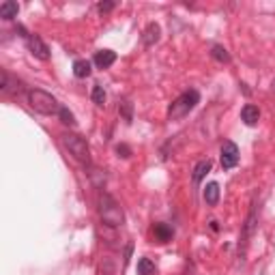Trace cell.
I'll use <instances>...</instances> for the list:
<instances>
[{"label":"cell","mask_w":275,"mask_h":275,"mask_svg":"<svg viewBox=\"0 0 275 275\" xmlns=\"http://www.w3.org/2000/svg\"><path fill=\"white\" fill-rule=\"evenodd\" d=\"M90 63L88 61H84V58H80V61H75L73 63V75L75 77H80V80H84V77H88L90 75Z\"/></svg>","instance_id":"13"},{"label":"cell","mask_w":275,"mask_h":275,"mask_svg":"<svg viewBox=\"0 0 275 275\" xmlns=\"http://www.w3.org/2000/svg\"><path fill=\"white\" fill-rule=\"evenodd\" d=\"M119 112L123 114V119H125V123H132V121H134V108H132V103H129V101H121Z\"/></svg>","instance_id":"18"},{"label":"cell","mask_w":275,"mask_h":275,"mask_svg":"<svg viewBox=\"0 0 275 275\" xmlns=\"http://www.w3.org/2000/svg\"><path fill=\"white\" fill-rule=\"evenodd\" d=\"M93 63H95L99 69H108V67H112V65L116 63V52H112V50H99V52L95 54Z\"/></svg>","instance_id":"7"},{"label":"cell","mask_w":275,"mask_h":275,"mask_svg":"<svg viewBox=\"0 0 275 275\" xmlns=\"http://www.w3.org/2000/svg\"><path fill=\"white\" fill-rule=\"evenodd\" d=\"M97 9H99V13H110V11L114 9V2H99Z\"/></svg>","instance_id":"21"},{"label":"cell","mask_w":275,"mask_h":275,"mask_svg":"<svg viewBox=\"0 0 275 275\" xmlns=\"http://www.w3.org/2000/svg\"><path fill=\"white\" fill-rule=\"evenodd\" d=\"M159 35H161V28H159V24H155V22H150L146 26V30H144V35H142V41L144 45H153L159 41Z\"/></svg>","instance_id":"9"},{"label":"cell","mask_w":275,"mask_h":275,"mask_svg":"<svg viewBox=\"0 0 275 275\" xmlns=\"http://www.w3.org/2000/svg\"><path fill=\"white\" fill-rule=\"evenodd\" d=\"M263 275H265V273H263Z\"/></svg>","instance_id":"23"},{"label":"cell","mask_w":275,"mask_h":275,"mask_svg":"<svg viewBox=\"0 0 275 275\" xmlns=\"http://www.w3.org/2000/svg\"><path fill=\"white\" fill-rule=\"evenodd\" d=\"M26 43H28V50H30V54L35 58H39V61H48V58H50V48L43 43L41 37L30 35L28 39H26Z\"/></svg>","instance_id":"6"},{"label":"cell","mask_w":275,"mask_h":275,"mask_svg":"<svg viewBox=\"0 0 275 275\" xmlns=\"http://www.w3.org/2000/svg\"><path fill=\"white\" fill-rule=\"evenodd\" d=\"M258 119H260V110L256 106H252V103H247V106L241 110V121H243L245 125L254 127L258 123Z\"/></svg>","instance_id":"8"},{"label":"cell","mask_w":275,"mask_h":275,"mask_svg":"<svg viewBox=\"0 0 275 275\" xmlns=\"http://www.w3.org/2000/svg\"><path fill=\"white\" fill-rule=\"evenodd\" d=\"M116 153H119V157H123V159H129V157H132V148H129L127 144H119Z\"/></svg>","instance_id":"20"},{"label":"cell","mask_w":275,"mask_h":275,"mask_svg":"<svg viewBox=\"0 0 275 275\" xmlns=\"http://www.w3.org/2000/svg\"><path fill=\"white\" fill-rule=\"evenodd\" d=\"M153 234H155V239L159 241V243H168L170 239H172V228H170L168 224H155L153 226Z\"/></svg>","instance_id":"12"},{"label":"cell","mask_w":275,"mask_h":275,"mask_svg":"<svg viewBox=\"0 0 275 275\" xmlns=\"http://www.w3.org/2000/svg\"><path fill=\"white\" fill-rule=\"evenodd\" d=\"M200 103V93L198 90H185L183 95H179L176 99L170 103V108H168V119L170 121H181L183 116H187L192 110L196 108Z\"/></svg>","instance_id":"2"},{"label":"cell","mask_w":275,"mask_h":275,"mask_svg":"<svg viewBox=\"0 0 275 275\" xmlns=\"http://www.w3.org/2000/svg\"><path fill=\"white\" fill-rule=\"evenodd\" d=\"M206 172H211V161L202 159V161L196 163V168H194V183H200L206 176Z\"/></svg>","instance_id":"14"},{"label":"cell","mask_w":275,"mask_h":275,"mask_svg":"<svg viewBox=\"0 0 275 275\" xmlns=\"http://www.w3.org/2000/svg\"><path fill=\"white\" fill-rule=\"evenodd\" d=\"M63 142H65V146L69 148V153L80 163H90V148H88V142L84 140L82 136L67 134V136H63Z\"/></svg>","instance_id":"4"},{"label":"cell","mask_w":275,"mask_h":275,"mask_svg":"<svg viewBox=\"0 0 275 275\" xmlns=\"http://www.w3.org/2000/svg\"><path fill=\"white\" fill-rule=\"evenodd\" d=\"M58 116H61V121L65 123V125H71L73 127L75 125V116H73V112H69V108H61V112H58Z\"/></svg>","instance_id":"19"},{"label":"cell","mask_w":275,"mask_h":275,"mask_svg":"<svg viewBox=\"0 0 275 275\" xmlns=\"http://www.w3.org/2000/svg\"><path fill=\"white\" fill-rule=\"evenodd\" d=\"M138 275H155V265L148 258L138 260Z\"/></svg>","instance_id":"16"},{"label":"cell","mask_w":275,"mask_h":275,"mask_svg":"<svg viewBox=\"0 0 275 275\" xmlns=\"http://www.w3.org/2000/svg\"><path fill=\"white\" fill-rule=\"evenodd\" d=\"M19 13V4L13 2V0H6V2L0 4V17L2 19H15Z\"/></svg>","instance_id":"11"},{"label":"cell","mask_w":275,"mask_h":275,"mask_svg":"<svg viewBox=\"0 0 275 275\" xmlns=\"http://www.w3.org/2000/svg\"><path fill=\"white\" fill-rule=\"evenodd\" d=\"M211 56H213L217 63H230V54H228V50L224 48V45H213Z\"/></svg>","instance_id":"15"},{"label":"cell","mask_w":275,"mask_h":275,"mask_svg":"<svg viewBox=\"0 0 275 275\" xmlns=\"http://www.w3.org/2000/svg\"><path fill=\"white\" fill-rule=\"evenodd\" d=\"M202 196H205V202H206L208 206H215L219 202V185L215 181H211L205 187V194H202Z\"/></svg>","instance_id":"10"},{"label":"cell","mask_w":275,"mask_h":275,"mask_svg":"<svg viewBox=\"0 0 275 275\" xmlns=\"http://www.w3.org/2000/svg\"><path fill=\"white\" fill-rule=\"evenodd\" d=\"M273 90H275V80H273Z\"/></svg>","instance_id":"22"},{"label":"cell","mask_w":275,"mask_h":275,"mask_svg":"<svg viewBox=\"0 0 275 275\" xmlns=\"http://www.w3.org/2000/svg\"><path fill=\"white\" fill-rule=\"evenodd\" d=\"M99 215H101L103 224L112 226V228H119L125 221V213H123L121 205L110 194H103L99 198Z\"/></svg>","instance_id":"3"},{"label":"cell","mask_w":275,"mask_h":275,"mask_svg":"<svg viewBox=\"0 0 275 275\" xmlns=\"http://www.w3.org/2000/svg\"><path fill=\"white\" fill-rule=\"evenodd\" d=\"M93 101H95V106H99V108H103L106 106V90H103V86H99V84H95L93 86Z\"/></svg>","instance_id":"17"},{"label":"cell","mask_w":275,"mask_h":275,"mask_svg":"<svg viewBox=\"0 0 275 275\" xmlns=\"http://www.w3.org/2000/svg\"><path fill=\"white\" fill-rule=\"evenodd\" d=\"M239 163V146L234 142H224L221 146V168L224 170H232Z\"/></svg>","instance_id":"5"},{"label":"cell","mask_w":275,"mask_h":275,"mask_svg":"<svg viewBox=\"0 0 275 275\" xmlns=\"http://www.w3.org/2000/svg\"><path fill=\"white\" fill-rule=\"evenodd\" d=\"M28 106L35 110L39 114H45V116H52V114H58L61 112V103L56 101L54 95L45 93L41 88H32L28 90Z\"/></svg>","instance_id":"1"}]
</instances>
